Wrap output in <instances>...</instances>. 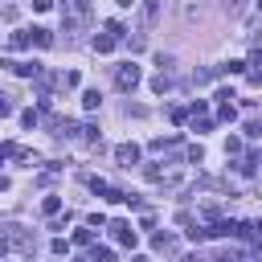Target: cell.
Returning a JSON list of instances; mask_svg holds the SVG:
<instances>
[{
	"mask_svg": "<svg viewBox=\"0 0 262 262\" xmlns=\"http://www.w3.org/2000/svg\"><path fill=\"white\" fill-rule=\"evenodd\" d=\"M139 78H143V70H139L135 61H123V66L115 70V86H119L123 94H131V90L139 86Z\"/></svg>",
	"mask_w": 262,
	"mask_h": 262,
	"instance_id": "6da1fadb",
	"label": "cell"
},
{
	"mask_svg": "<svg viewBox=\"0 0 262 262\" xmlns=\"http://www.w3.org/2000/svg\"><path fill=\"white\" fill-rule=\"evenodd\" d=\"M106 229H111V237H115L119 246H135V229H131V221H106Z\"/></svg>",
	"mask_w": 262,
	"mask_h": 262,
	"instance_id": "7a4b0ae2",
	"label": "cell"
},
{
	"mask_svg": "<svg viewBox=\"0 0 262 262\" xmlns=\"http://www.w3.org/2000/svg\"><path fill=\"white\" fill-rule=\"evenodd\" d=\"M156 16H160V0H139V29L143 33L156 25Z\"/></svg>",
	"mask_w": 262,
	"mask_h": 262,
	"instance_id": "3957f363",
	"label": "cell"
},
{
	"mask_svg": "<svg viewBox=\"0 0 262 262\" xmlns=\"http://www.w3.org/2000/svg\"><path fill=\"white\" fill-rule=\"evenodd\" d=\"M0 66H4V70H12V74H20V78H37V74H41V66H37V61H12V57H4Z\"/></svg>",
	"mask_w": 262,
	"mask_h": 262,
	"instance_id": "277c9868",
	"label": "cell"
},
{
	"mask_svg": "<svg viewBox=\"0 0 262 262\" xmlns=\"http://www.w3.org/2000/svg\"><path fill=\"white\" fill-rule=\"evenodd\" d=\"M115 160H119V168H135L139 164V147L135 143H119L115 147Z\"/></svg>",
	"mask_w": 262,
	"mask_h": 262,
	"instance_id": "5b68a950",
	"label": "cell"
},
{
	"mask_svg": "<svg viewBox=\"0 0 262 262\" xmlns=\"http://www.w3.org/2000/svg\"><path fill=\"white\" fill-rule=\"evenodd\" d=\"M29 41H33V29H16V33L8 37V45H12V49H25Z\"/></svg>",
	"mask_w": 262,
	"mask_h": 262,
	"instance_id": "8992f818",
	"label": "cell"
},
{
	"mask_svg": "<svg viewBox=\"0 0 262 262\" xmlns=\"http://www.w3.org/2000/svg\"><path fill=\"white\" fill-rule=\"evenodd\" d=\"M90 45H94V53H111V49H115V37H111V33H98Z\"/></svg>",
	"mask_w": 262,
	"mask_h": 262,
	"instance_id": "52a82bcc",
	"label": "cell"
},
{
	"mask_svg": "<svg viewBox=\"0 0 262 262\" xmlns=\"http://www.w3.org/2000/svg\"><path fill=\"white\" fill-rule=\"evenodd\" d=\"M57 209H61V196H57V192H49V196L41 201V213H45V217H57Z\"/></svg>",
	"mask_w": 262,
	"mask_h": 262,
	"instance_id": "ba28073f",
	"label": "cell"
},
{
	"mask_svg": "<svg viewBox=\"0 0 262 262\" xmlns=\"http://www.w3.org/2000/svg\"><path fill=\"white\" fill-rule=\"evenodd\" d=\"M82 106H86V111H98V106H102V94H98V90H82Z\"/></svg>",
	"mask_w": 262,
	"mask_h": 262,
	"instance_id": "9c48e42d",
	"label": "cell"
},
{
	"mask_svg": "<svg viewBox=\"0 0 262 262\" xmlns=\"http://www.w3.org/2000/svg\"><path fill=\"white\" fill-rule=\"evenodd\" d=\"M90 262H115V250L111 246H94L90 250Z\"/></svg>",
	"mask_w": 262,
	"mask_h": 262,
	"instance_id": "30bf717a",
	"label": "cell"
},
{
	"mask_svg": "<svg viewBox=\"0 0 262 262\" xmlns=\"http://www.w3.org/2000/svg\"><path fill=\"white\" fill-rule=\"evenodd\" d=\"M151 90H156V94H168V90H172V78H168V74H156V78H151Z\"/></svg>",
	"mask_w": 262,
	"mask_h": 262,
	"instance_id": "8fae6325",
	"label": "cell"
},
{
	"mask_svg": "<svg viewBox=\"0 0 262 262\" xmlns=\"http://www.w3.org/2000/svg\"><path fill=\"white\" fill-rule=\"evenodd\" d=\"M33 41H37L41 49H49V45H53V33H49V29H33Z\"/></svg>",
	"mask_w": 262,
	"mask_h": 262,
	"instance_id": "7c38bea8",
	"label": "cell"
},
{
	"mask_svg": "<svg viewBox=\"0 0 262 262\" xmlns=\"http://www.w3.org/2000/svg\"><path fill=\"white\" fill-rule=\"evenodd\" d=\"M217 119H221V123H233V119H237V111H233V102H221V111H217Z\"/></svg>",
	"mask_w": 262,
	"mask_h": 262,
	"instance_id": "4fadbf2b",
	"label": "cell"
},
{
	"mask_svg": "<svg viewBox=\"0 0 262 262\" xmlns=\"http://www.w3.org/2000/svg\"><path fill=\"white\" fill-rule=\"evenodd\" d=\"M156 250H168V254H172V250H176V242H172V233H156Z\"/></svg>",
	"mask_w": 262,
	"mask_h": 262,
	"instance_id": "5bb4252c",
	"label": "cell"
},
{
	"mask_svg": "<svg viewBox=\"0 0 262 262\" xmlns=\"http://www.w3.org/2000/svg\"><path fill=\"white\" fill-rule=\"evenodd\" d=\"M90 242H94L90 229H74V246H90Z\"/></svg>",
	"mask_w": 262,
	"mask_h": 262,
	"instance_id": "9a60e30c",
	"label": "cell"
},
{
	"mask_svg": "<svg viewBox=\"0 0 262 262\" xmlns=\"http://www.w3.org/2000/svg\"><path fill=\"white\" fill-rule=\"evenodd\" d=\"M221 74H246V61H225Z\"/></svg>",
	"mask_w": 262,
	"mask_h": 262,
	"instance_id": "2e32d148",
	"label": "cell"
},
{
	"mask_svg": "<svg viewBox=\"0 0 262 262\" xmlns=\"http://www.w3.org/2000/svg\"><path fill=\"white\" fill-rule=\"evenodd\" d=\"M57 82H61V86H78V70H66V74H57Z\"/></svg>",
	"mask_w": 262,
	"mask_h": 262,
	"instance_id": "e0dca14e",
	"label": "cell"
},
{
	"mask_svg": "<svg viewBox=\"0 0 262 262\" xmlns=\"http://www.w3.org/2000/svg\"><path fill=\"white\" fill-rule=\"evenodd\" d=\"M156 66H160V74H168V70H172V53H160V57H156Z\"/></svg>",
	"mask_w": 262,
	"mask_h": 262,
	"instance_id": "ac0fdd59",
	"label": "cell"
},
{
	"mask_svg": "<svg viewBox=\"0 0 262 262\" xmlns=\"http://www.w3.org/2000/svg\"><path fill=\"white\" fill-rule=\"evenodd\" d=\"M20 127H37V111H20Z\"/></svg>",
	"mask_w": 262,
	"mask_h": 262,
	"instance_id": "d6986e66",
	"label": "cell"
},
{
	"mask_svg": "<svg viewBox=\"0 0 262 262\" xmlns=\"http://www.w3.org/2000/svg\"><path fill=\"white\" fill-rule=\"evenodd\" d=\"M188 119V106H172V123H184Z\"/></svg>",
	"mask_w": 262,
	"mask_h": 262,
	"instance_id": "ffe728a7",
	"label": "cell"
},
{
	"mask_svg": "<svg viewBox=\"0 0 262 262\" xmlns=\"http://www.w3.org/2000/svg\"><path fill=\"white\" fill-rule=\"evenodd\" d=\"M201 160H205V151H201V143H196V147H188V164H201Z\"/></svg>",
	"mask_w": 262,
	"mask_h": 262,
	"instance_id": "44dd1931",
	"label": "cell"
},
{
	"mask_svg": "<svg viewBox=\"0 0 262 262\" xmlns=\"http://www.w3.org/2000/svg\"><path fill=\"white\" fill-rule=\"evenodd\" d=\"M33 8H37V12H49V8H53V0H33Z\"/></svg>",
	"mask_w": 262,
	"mask_h": 262,
	"instance_id": "7402d4cb",
	"label": "cell"
},
{
	"mask_svg": "<svg viewBox=\"0 0 262 262\" xmlns=\"http://www.w3.org/2000/svg\"><path fill=\"white\" fill-rule=\"evenodd\" d=\"M115 4H119V8H135L139 0H115Z\"/></svg>",
	"mask_w": 262,
	"mask_h": 262,
	"instance_id": "603a6c76",
	"label": "cell"
},
{
	"mask_svg": "<svg viewBox=\"0 0 262 262\" xmlns=\"http://www.w3.org/2000/svg\"><path fill=\"white\" fill-rule=\"evenodd\" d=\"M180 262H205V258H201V254H184Z\"/></svg>",
	"mask_w": 262,
	"mask_h": 262,
	"instance_id": "cb8c5ba5",
	"label": "cell"
},
{
	"mask_svg": "<svg viewBox=\"0 0 262 262\" xmlns=\"http://www.w3.org/2000/svg\"><path fill=\"white\" fill-rule=\"evenodd\" d=\"M4 254H8V237H0V258H4Z\"/></svg>",
	"mask_w": 262,
	"mask_h": 262,
	"instance_id": "d4e9b609",
	"label": "cell"
},
{
	"mask_svg": "<svg viewBox=\"0 0 262 262\" xmlns=\"http://www.w3.org/2000/svg\"><path fill=\"white\" fill-rule=\"evenodd\" d=\"M254 233H258V237H262V217H258V221H254Z\"/></svg>",
	"mask_w": 262,
	"mask_h": 262,
	"instance_id": "484cf974",
	"label": "cell"
},
{
	"mask_svg": "<svg viewBox=\"0 0 262 262\" xmlns=\"http://www.w3.org/2000/svg\"><path fill=\"white\" fill-rule=\"evenodd\" d=\"M4 188H8V176H0V192H4Z\"/></svg>",
	"mask_w": 262,
	"mask_h": 262,
	"instance_id": "4316f807",
	"label": "cell"
},
{
	"mask_svg": "<svg viewBox=\"0 0 262 262\" xmlns=\"http://www.w3.org/2000/svg\"><path fill=\"white\" fill-rule=\"evenodd\" d=\"M131 262H147V258H143V254H135V258H131Z\"/></svg>",
	"mask_w": 262,
	"mask_h": 262,
	"instance_id": "83f0119b",
	"label": "cell"
},
{
	"mask_svg": "<svg viewBox=\"0 0 262 262\" xmlns=\"http://www.w3.org/2000/svg\"><path fill=\"white\" fill-rule=\"evenodd\" d=\"M258 12H262V0H258Z\"/></svg>",
	"mask_w": 262,
	"mask_h": 262,
	"instance_id": "f1b7e54d",
	"label": "cell"
}]
</instances>
